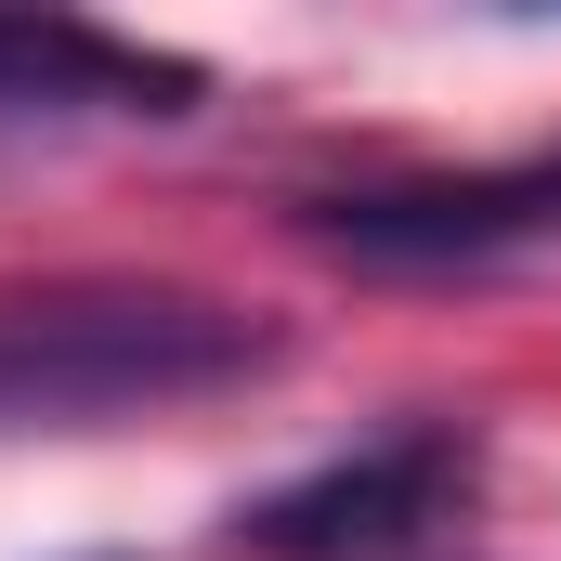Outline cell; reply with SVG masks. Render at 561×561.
Listing matches in <instances>:
<instances>
[{"mask_svg":"<svg viewBox=\"0 0 561 561\" xmlns=\"http://www.w3.org/2000/svg\"><path fill=\"white\" fill-rule=\"evenodd\" d=\"M483 13H561V0H483Z\"/></svg>","mask_w":561,"mask_h":561,"instance_id":"obj_5","label":"cell"},{"mask_svg":"<svg viewBox=\"0 0 561 561\" xmlns=\"http://www.w3.org/2000/svg\"><path fill=\"white\" fill-rule=\"evenodd\" d=\"M313 236L340 262L431 275V262H496L523 236H561V144L510 170H431V183H366V196H313Z\"/></svg>","mask_w":561,"mask_h":561,"instance_id":"obj_3","label":"cell"},{"mask_svg":"<svg viewBox=\"0 0 561 561\" xmlns=\"http://www.w3.org/2000/svg\"><path fill=\"white\" fill-rule=\"evenodd\" d=\"M196 66L66 0H0V118H196Z\"/></svg>","mask_w":561,"mask_h":561,"instance_id":"obj_4","label":"cell"},{"mask_svg":"<svg viewBox=\"0 0 561 561\" xmlns=\"http://www.w3.org/2000/svg\"><path fill=\"white\" fill-rule=\"evenodd\" d=\"M457 496H470V431H379V444L300 470L275 496H249L222 536L249 561H379V549H405L419 523H444Z\"/></svg>","mask_w":561,"mask_h":561,"instance_id":"obj_2","label":"cell"},{"mask_svg":"<svg viewBox=\"0 0 561 561\" xmlns=\"http://www.w3.org/2000/svg\"><path fill=\"white\" fill-rule=\"evenodd\" d=\"M275 327L170 275H39L0 287V431H105L275 379Z\"/></svg>","mask_w":561,"mask_h":561,"instance_id":"obj_1","label":"cell"}]
</instances>
